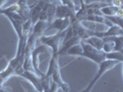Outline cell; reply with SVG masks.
<instances>
[{
  "mask_svg": "<svg viewBox=\"0 0 123 92\" xmlns=\"http://www.w3.org/2000/svg\"><path fill=\"white\" fill-rule=\"evenodd\" d=\"M58 59H59V56L56 54H52L51 55V58H50L49 65H48V69H47V72L44 74L43 77L44 78H50L51 75L55 72L56 70H59V63H58Z\"/></svg>",
  "mask_w": 123,
  "mask_h": 92,
  "instance_id": "cell-12",
  "label": "cell"
},
{
  "mask_svg": "<svg viewBox=\"0 0 123 92\" xmlns=\"http://www.w3.org/2000/svg\"><path fill=\"white\" fill-rule=\"evenodd\" d=\"M50 79L53 83H55L56 86L58 87V88H61L63 92H68L69 91V86L68 84L65 83L63 79H62L61 74H60V69L59 70H56L55 72L51 75L50 76Z\"/></svg>",
  "mask_w": 123,
  "mask_h": 92,
  "instance_id": "cell-11",
  "label": "cell"
},
{
  "mask_svg": "<svg viewBox=\"0 0 123 92\" xmlns=\"http://www.w3.org/2000/svg\"><path fill=\"white\" fill-rule=\"evenodd\" d=\"M70 26V18H56L52 21L46 28V30H55L57 32L66 31L68 27Z\"/></svg>",
  "mask_w": 123,
  "mask_h": 92,
  "instance_id": "cell-7",
  "label": "cell"
},
{
  "mask_svg": "<svg viewBox=\"0 0 123 92\" xmlns=\"http://www.w3.org/2000/svg\"><path fill=\"white\" fill-rule=\"evenodd\" d=\"M44 4H45L44 1H40V0H39L36 4H34L32 6H31L30 13H29V18L31 19L32 24H35L37 21H38L40 13L42 11Z\"/></svg>",
  "mask_w": 123,
  "mask_h": 92,
  "instance_id": "cell-9",
  "label": "cell"
},
{
  "mask_svg": "<svg viewBox=\"0 0 123 92\" xmlns=\"http://www.w3.org/2000/svg\"><path fill=\"white\" fill-rule=\"evenodd\" d=\"M19 76L23 77L26 80H28L32 86L35 87L37 92H43V87H42V77L36 74L35 72H29L23 70Z\"/></svg>",
  "mask_w": 123,
  "mask_h": 92,
  "instance_id": "cell-5",
  "label": "cell"
},
{
  "mask_svg": "<svg viewBox=\"0 0 123 92\" xmlns=\"http://www.w3.org/2000/svg\"><path fill=\"white\" fill-rule=\"evenodd\" d=\"M55 3H50L48 2V7H47V24L49 25L53 18L55 17Z\"/></svg>",
  "mask_w": 123,
  "mask_h": 92,
  "instance_id": "cell-21",
  "label": "cell"
},
{
  "mask_svg": "<svg viewBox=\"0 0 123 92\" xmlns=\"http://www.w3.org/2000/svg\"><path fill=\"white\" fill-rule=\"evenodd\" d=\"M47 26H48V24L46 21L38 20L36 23L33 24V26H32V30H31V33L36 39H39L42 35H43V32L46 31Z\"/></svg>",
  "mask_w": 123,
  "mask_h": 92,
  "instance_id": "cell-14",
  "label": "cell"
},
{
  "mask_svg": "<svg viewBox=\"0 0 123 92\" xmlns=\"http://www.w3.org/2000/svg\"><path fill=\"white\" fill-rule=\"evenodd\" d=\"M82 53H83V51H82V47H81L80 43H77V44L74 45V46H72L71 48H69V49L67 51L66 55H72V56H79V57H81Z\"/></svg>",
  "mask_w": 123,
  "mask_h": 92,
  "instance_id": "cell-20",
  "label": "cell"
},
{
  "mask_svg": "<svg viewBox=\"0 0 123 92\" xmlns=\"http://www.w3.org/2000/svg\"><path fill=\"white\" fill-rule=\"evenodd\" d=\"M43 53H46V50H45V46L44 45H40V46H37L35 48H33V50L31 51V65H32V67L34 69V71L36 72L41 77H43L44 76V74L40 70L39 65H40V55L43 54Z\"/></svg>",
  "mask_w": 123,
  "mask_h": 92,
  "instance_id": "cell-4",
  "label": "cell"
},
{
  "mask_svg": "<svg viewBox=\"0 0 123 92\" xmlns=\"http://www.w3.org/2000/svg\"><path fill=\"white\" fill-rule=\"evenodd\" d=\"M7 0H0V9L3 8V6H5V4L6 3Z\"/></svg>",
  "mask_w": 123,
  "mask_h": 92,
  "instance_id": "cell-26",
  "label": "cell"
},
{
  "mask_svg": "<svg viewBox=\"0 0 123 92\" xmlns=\"http://www.w3.org/2000/svg\"><path fill=\"white\" fill-rule=\"evenodd\" d=\"M47 2H49V0H45V3H47Z\"/></svg>",
  "mask_w": 123,
  "mask_h": 92,
  "instance_id": "cell-27",
  "label": "cell"
},
{
  "mask_svg": "<svg viewBox=\"0 0 123 92\" xmlns=\"http://www.w3.org/2000/svg\"><path fill=\"white\" fill-rule=\"evenodd\" d=\"M80 41H81V40L77 36H73V37H71L70 39H68V40L63 41L61 43V45H60V47H59V49H58V51H57L56 53H55V54H56L59 57H60L61 55H66L67 51H68L69 48H71L72 46L76 45L77 43H80Z\"/></svg>",
  "mask_w": 123,
  "mask_h": 92,
  "instance_id": "cell-8",
  "label": "cell"
},
{
  "mask_svg": "<svg viewBox=\"0 0 123 92\" xmlns=\"http://www.w3.org/2000/svg\"><path fill=\"white\" fill-rule=\"evenodd\" d=\"M62 3V5H64V6H68L69 7L71 10H73L74 12L76 13V11L79 9V7L75 5V3H74L73 0H60Z\"/></svg>",
  "mask_w": 123,
  "mask_h": 92,
  "instance_id": "cell-23",
  "label": "cell"
},
{
  "mask_svg": "<svg viewBox=\"0 0 123 92\" xmlns=\"http://www.w3.org/2000/svg\"><path fill=\"white\" fill-rule=\"evenodd\" d=\"M83 41L88 44H90L92 47L95 48L96 50L102 51V47H103V44H104L103 39H100V38L95 36H90L89 38H87L86 40H83Z\"/></svg>",
  "mask_w": 123,
  "mask_h": 92,
  "instance_id": "cell-18",
  "label": "cell"
},
{
  "mask_svg": "<svg viewBox=\"0 0 123 92\" xmlns=\"http://www.w3.org/2000/svg\"><path fill=\"white\" fill-rule=\"evenodd\" d=\"M111 5L117 6V7H121V6H122V0H112Z\"/></svg>",
  "mask_w": 123,
  "mask_h": 92,
  "instance_id": "cell-25",
  "label": "cell"
},
{
  "mask_svg": "<svg viewBox=\"0 0 123 92\" xmlns=\"http://www.w3.org/2000/svg\"><path fill=\"white\" fill-rule=\"evenodd\" d=\"M113 51V43L111 42H105L104 41V44H103V47H102V52L103 53H109Z\"/></svg>",
  "mask_w": 123,
  "mask_h": 92,
  "instance_id": "cell-24",
  "label": "cell"
},
{
  "mask_svg": "<svg viewBox=\"0 0 123 92\" xmlns=\"http://www.w3.org/2000/svg\"><path fill=\"white\" fill-rule=\"evenodd\" d=\"M103 41L113 43V51L123 53V36H113L104 38Z\"/></svg>",
  "mask_w": 123,
  "mask_h": 92,
  "instance_id": "cell-15",
  "label": "cell"
},
{
  "mask_svg": "<svg viewBox=\"0 0 123 92\" xmlns=\"http://www.w3.org/2000/svg\"><path fill=\"white\" fill-rule=\"evenodd\" d=\"M84 20L86 21H91V22H94V23H101V24H105L107 26H113V24L110 21H108L105 16H98V15H88L86 18H84Z\"/></svg>",
  "mask_w": 123,
  "mask_h": 92,
  "instance_id": "cell-17",
  "label": "cell"
},
{
  "mask_svg": "<svg viewBox=\"0 0 123 92\" xmlns=\"http://www.w3.org/2000/svg\"><path fill=\"white\" fill-rule=\"evenodd\" d=\"M105 18L108 21H110L113 25H116V26H118V27H121L122 28V21H123L122 17H119V16H106Z\"/></svg>",
  "mask_w": 123,
  "mask_h": 92,
  "instance_id": "cell-22",
  "label": "cell"
},
{
  "mask_svg": "<svg viewBox=\"0 0 123 92\" xmlns=\"http://www.w3.org/2000/svg\"><path fill=\"white\" fill-rule=\"evenodd\" d=\"M40 1H44V2H45V0H40Z\"/></svg>",
  "mask_w": 123,
  "mask_h": 92,
  "instance_id": "cell-28",
  "label": "cell"
},
{
  "mask_svg": "<svg viewBox=\"0 0 123 92\" xmlns=\"http://www.w3.org/2000/svg\"><path fill=\"white\" fill-rule=\"evenodd\" d=\"M66 31H61V32H56L55 34L50 35V36L42 35L39 38V40H40V42L42 43L43 45L48 46L52 49V54H55L58 51L60 45H61L63 39H64L65 34H66Z\"/></svg>",
  "mask_w": 123,
  "mask_h": 92,
  "instance_id": "cell-2",
  "label": "cell"
},
{
  "mask_svg": "<svg viewBox=\"0 0 123 92\" xmlns=\"http://www.w3.org/2000/svg\"><path fill=\"white\" fill-rule=\"evenodd\" d=\"M75 12L73 10H71L69 7L64 6V5H59V6H55V17L56 18H74Z\"/></svg>",
  "mask_w": 123,
  "mask_h": 92,
  "instance_id": "cell-10",
  "label": "cell"
},
{
  "mask_svg": "<svg viewBox=\"0 0 123 92\" xmlns=\"http://www.w3.org/2000/svg\"><path fill=\"white\" fill-rule=\"evenodd\" d=\"M99 11L102 14V16H105V17H106V16H119V17H122L123 14L121 7H117L115 6H112L111 4L100 8Z\"/></svg>",
  "mask_w": 123,
  "mask_h": 92,
  "instance_id": "cell-13",
  "label": "cell"
},
{
  "mask_svg": "<svg viewBox=\"0 0 123 92\" xmlns=\"http://www.w3.org/2000/svg\"><path fill=\"white\" fill-rule=\"evenodd\" d=\"M80 6L79 7V9L76 11L75 15H74V18L76 20L79 21H83L84 18L87 17V13H88V8H87V4L84 2V0H80Z\"/></svg>",
  "mask_w": 123,
  "mask_h": 92,
  "instance_id": "cell-16",
  "label": "cell"
},
{
  "mask_svg": "<svg viewBox=\"0 0 123 92\" xmlns=\"http://www.w3.org/2000/svg\"><path fill=\"white\" fill-rule=\"evenodd\" d=\"M48 92H51V91H50V88H49V91H48Z\"/></svg>",
  "mask_w": 123,
  "mask_h": 92,
  "instance_id": "cell-29",
  "label": "cell"
},
{
  "mask_svg": "<svg viewBox=\"0 0 123 92\" xmlns=\"http://www.w3.org/2000/svg\"><path fill=\"white\" fill-rule=\"evenodd\" d=\"M105 60H113V61H117V62H119V63H122L123 53L112 51V52H109V53L105 54Z\"/></svg>",
  "mask_w": 123,
  "mask_h": 92,
  "instance_id": "cell-19",
  "label": "cell"
},
{
  "mask_svg": "<svg viewBox=\"0 0 123 92\" xmlns=\"http://www.w3.org/2000/svg\"><path fill=\"white\" fill-rule=\"evenodd\" d=\"M80 45H81L82 51H83L81 57H85L87 59H90L91 61L94 62L97 65H100L102 62L105 60V53L92 47L90 44L85 43L83 40L80 41Z\"/></svg>",
  "mask_w": 123,
  "mask_h": 92,
  "instance_id": "cell-1",
  "label": "cell"
},
{
  "mask_svg": "<svg viewBox=\"0 0 123 92\" xmlns=\"http://www.w3.org/2000/svg\"><path fill=\"white\" fill-rule=\"evenodd\" d=\"M118 64H120V63L117 61H113V60H105V61L102 62L100 65H98L99 67H98L97 72L95 74V76H93V78L90 81V83L88 84V86L85 87V89H87V90H92V88L93 87L94 84L98 81L99 78H100L104 74H105L107 71L111 70L112 68H114L117 65H118Z\"/></svg>",
  "mask_w": 123,
  "mask_h": 92,
  "instance_id": "cell-3",
  "label": "cell"
},
{
  "mask_svg": "<svg viewBox=\"0 0 123 92\" xmlns=\"http://www.w3.org/2000/svg\"><path fill=\"white\" fill-rule=\"evenodd\" d=\"M90 36L98 37L100 39H104L106 37L113 36H123V30L121 27H118L116 25H113L109 27V29L105 31H90Z\"/></svg>",
  "mask_w": 123,
  "mask_h": 92,
  "instance_id": "cell-6",
  "label": "cell"
}]
</instances>
